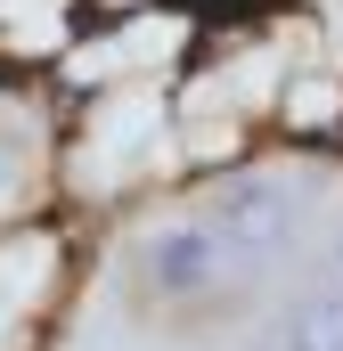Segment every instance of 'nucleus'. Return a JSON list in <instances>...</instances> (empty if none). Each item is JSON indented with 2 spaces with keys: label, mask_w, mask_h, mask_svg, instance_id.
I'll return each instance as SVG.
<instances>
[{
  "label": "nucleus",
  "mask_w": 343,
  "mask_h": 351,
  "mask_svg": "<svg viewBox=\"0 0 343 351\" xmlns=\"http://www.w3.org/2000/svg\"><path fill=\"white\" fill-rule=\"evenodd\" d=\"M204 221H213V237L229 245V262L270 269V262H286L294 237H303V196H294L286 180H270V172H246V180H229V188L204 204Z\"/></svg>",
  "instance_id": "f257e3e1"
},
{
  "label": "nucleus",
  "mask_w": 343,
  "mask_h": 351,
  "mask_svg": "<svg viewBox=\"0 0 343 351\" xmlns=\"http://www.w3.org/2000/svg\"><path fill=\"white\" fill-rule=\"evenodd\" d=\"M221 269H229V245L213 237V221H156V229L139 237V278H147L156 294H172V302L213 294Z\"/></svg>",
  "instance_id": "f03ea898"
},
{
  "label": "nucleus",
  "mask_w": 343,
  "mask_h": 351,
  "mask_svg": "<svg viewBox=\"0 0 343 351\" xmlns=\"http://www.w3.org/2000/svg\"><path fill=\"white\" fill-rule=\"evenodd\" d=\"M156 123H164V98H156V90H123V98H106V106H98V123H90V131H98V147H106V156H139V147L156 139Z\"/></svg>",
  "instance_id": "7ed1b4c3"
},
{
  "label": "nucleus",
  "mask_w": 343,
  "mask_h": 351,
  "mask_svg": "<svg viewBox=\"0 0 343 351\" xmlns=\"http://www.w3.org/2000/svg\"><path fill=\"white\" fill-rule=\"evenodd\" d=\"M278 351H343V286H319L286 311L278 327Z\"/></svg>",
  "instance_id": "20e7f679"
},
{
  "label": "nucleus",
  "mask_w": 343,
  "mask_h": 351,
  "mask_svg": "<svg viewBox=\"0 0 343 351\" xmlns=\"http://www.w3.org/2000/svg\"><path fill=\"white\" fill-rule=\"evenodd\" d=\"M172 41H180V33H172L164 16H139L131 33H115V41L82 49V58H74V74H115V66H147V58H164Z\"/></svg>",
  "instance_id": "39448f33"
},
{
  "label": "nucleus",
  "mask_w": 343,
  "mask_h": 351,
  "mask_svg": "<svg viewBox=\"0 0 343 351\" xmlns=\"http://www.w3.org/2000/svg\"><path fill=\"white\" fill-rule=\"evenodd\" d=\"M0 25H8V49H58V0H0Z\"/></svg>",
  "instance_id": "423d86ee"
},
{
  "label": "nucleus",
  "mask_w": 343,
  "mask_h": 351,
  "mask_svg": "<svg viewBox=\"0 0 343 351\" xmlns=\"http://www.w3.org/2000/svg\"><path fill=\"white\" fill-rule=\"evenodd\" d=\"M335 278H343V237H335Z\"/></svg>",
  "instance_id": "0eeeda50"
}]
</instances>
